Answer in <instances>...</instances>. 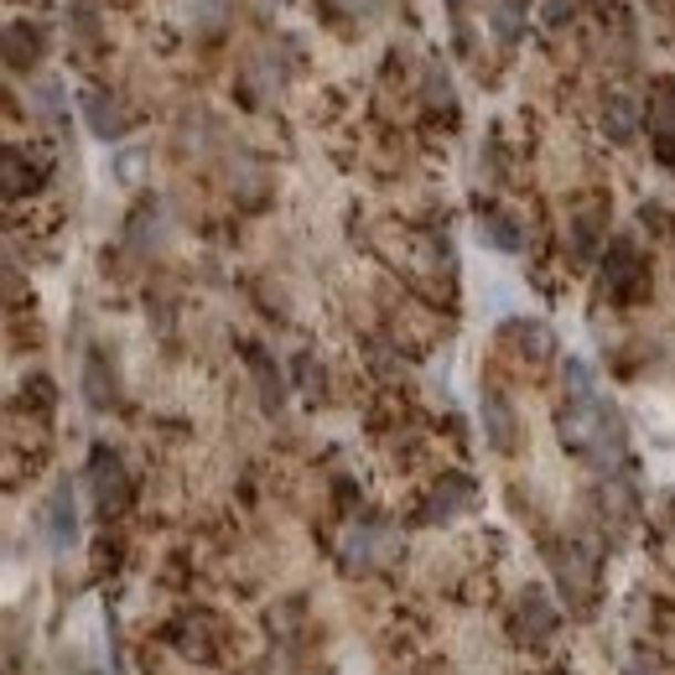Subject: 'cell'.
Here are the masks:
<instances>
[{
    "instance_id": "cell-3",
    "label": "cell",
    "mask_w": 675,
    "mask_h": 675,
    "mask_svg": "<svg viewBox=\"0 0 675 675\" xmlns=\"http://www.w3.org/2000/svg\"><path fill=\"white\" fill-rule=\"evenodd\" d=\"M42 536H48L52 551H68L73 540H79V505H73V489L58 484L48 494V505H42Z\"/></svg>"
},
{
    "instance_id": "cell-14",
    "label": "cell",
    "mask_w": 675,
    "mask_h": 675,
    "mask_svg": "<svg viewBox=\"0 0 675 675\" xmlns=\"http://www.w3.org/2000/svg\"><path fill=\"white\" fill-rule=\"evenodd\" d=\"M84 390H89V405H94V411H104V405H115V385L104 380V364H100V359L89 364V374H84Z\"/></svg>"
},
{
    "instance_id": "cell-6",
    "label": "cell",
    "mask_w": 675,
    "mask_h": 675,
    "mask_svg": "<svg viewBox=\"0 0 675 675\" xmlns=\"http://www.w3.org/2000/svg\"><path fill=\"white\" fill-rule=\"evenodd\" d=\"M468 505H472V484H468V478H442L437 489H432V499H426V525L457 520Z\"/></svg>"
},
{
    "instance_id": "cell-15",
    "label": "cell",
    "mask_w": 675,
    "mask_h": 675,
    "mask_svg": "<svg viewBox=\"0 0 675 675\" xmlns=\"http://www.w3.org/2000/svg\"><path fill=\"white\" fill-rule=\"evenodd\" d=\"M255 364V380H260V395H266V405H281V374H270L266 354H250Z\"/></svg>"
},
{
    "instance_id": "cell-4",
    "label": "cell",
    "mask_w": 675,
    "mask_h": 675,
    "mask_svg": "<svg viewBox=\"0 0 675 675\" xmlns=\"http://www.w3.org/2000/svg\"><path fill=\"white\" fill-rule=\"evenodd\" d=\"M478 411H484V432H489V442L499 447V453H515V442H520V422H515V405L505 401V390H484V401H478Z\"/></svg>"
},
{
    "instance_id": "cell-7",
    "label": "cell",
    "mask_w": 675,
    "mask_h": 675,
    "mask_svg": "<svg viewBox=\"0 0 675 675\" xmlns=\"http://www.w3.org/2000/svg\"><path fill=\"white\" fill-rule=\"evenodd\" d=\"M84 120H89V131L100 135V141H120L125 125H131L125 104L110 100V94H84Z\"/></svg>"
},
{
    "instance_id": "cell-11",
    "label": "cell",
    "mask_w": 675,
    "mask_h": 675,
    "mask_svg": "<svg viewBox=\"0 0 675 675\" xmlns=\"http://www.w3.org/2000/svg\"><path fill=\"white\" fill-rule=\"evenodd\" d=\"M478 239H484V245H494V250H520L525 239H520V229H515V224L509 219H499V214H489V219H478Z\"/></svg>"
},
{
    "instance_id": "cell-13",
    "label": "cell",
    "mask_w": 675,
    "mask_h": 675,
    "mask_svg": "<svg viewBox=\"0 0 675 675\" xmlns=\"http://www.w3.org/2000/svg\"><path fill=\"white\" fill-rule=\"evenodd\" d=\"M603 125H608V135H613V141H629V135H634V104H629L624 94H613V100H608Z\"/></svg>"
},
{
    "instance_id": "cell-12",
    "label": "cell",
    "mask_w": 675,
    "mask_h": 675,
    "mask_svg": "<svg viewBox=\"0 0 675 675\" xmlns=\"http://www.w3.org/2000/svg\"><path fill=\"white\" fill-rule=\"evenodd\" d=\"M520 27H525V0H499V6H494V37H499V42H515Z\"/></svg>"
},
{
    "instance_id": "cell-16",
    "label": "cell",
    "mask_w": 675,
    "mask_h": 675,
    "mask_svg": "<svg viewBox=\"0 0 675 675\" xmlns=\"http://www.w3.org/2000/svg\"><path fill=\"white\" fill-rule=\"evenodd\" d=\"M567 390H572V401H582V395H598V385H592V370L582 364V359H567Z\"/></svg>"
},
{
    "instance_id": "cell-9",
    "label": "cell",
    "mask_w": 675,
    "mask_h": 675,
    "mask_svg": "<svg viewBox=\"0 0 675 675\" xmlns=\"http://www.w3.org/2000/svg\"><path fill=\"white\" fill-rule=\"evenodd\" d=\"M520 634L530 644H540V640H551V634H557V613H551V603H546V592H540V588L525 592V603H520Z\"/></svg>"
},
{
    "instance_id": "cell-8",
    "label": "cell",
    "mask_w": 675,
    "mask_h": 675,
    "mask_svg": "<svg viewBox=\"0 0 675 675\" xmlns=\"http://www.w3.org/2000/svg\"><path fill=\"white\" fill-rule=\"evenodd\" d=\"M557 577H561V588L572 592V603H582V592L592 588V557H588V546H561V557H557Z\"/></svg>"
},
{
    "instance_id": "cell-17",
    "label": "cell",
    "mask_w": 675,
    "mask_h": 675,
    "mask_svg": "<svg viewBox=\"0 0 675 675\" xmlns=\"http://www.w3.org/2000/svg\"><path fill=\"white\" fill-rule=\"evenodd\" d=\"M141 162H146V152H125V156H120V162H115V172H120V177H125V183H131L135 172H141Z\"/></svg>"
},
{
    "instance_id": "cell-5",
    "label": "cell",
    "mask_w": 675,
    "mask_h": 675,
    "mask_svg": "<svg viewBox=\"0 0 675 675\" xmlns=\"http://www.w3.org/2000/svg\"><path fill=\"white\" fill-rule=\"evenodd\" d=\"M94 505H100V515H115L120 505H125V468H120V457H110V453H100L94 457Z\"/></svg>"
},
{
    "instance_id": "cell-1",
    "label": "cell",
    "mask_w": 675,
    "mask_h": 675,
    "mask_svg": "<svg viewBox=\"0 0 675 675\" xmlns=\"http://www.w3.org/2000/svg\"><path fill=\"white\" fill-rule=\"evenodd\" d=\"M561 442L592 463H619L624 457V422L603 395H582L561 411Z\"/></svg>"
},
{
    "instance_id": "cell-10",
    "label": "cell",
    "mask_w": 675,
    "mask_h": 675,
    "mask_svg": "<svg viewBox=\"0 0 675 675\" xmlns=\"http://www.w3.org/2000/svg\"><path fill=\"white\" fill-rule=\"evenodd\" d=\"M505 338L520 349V354H530V359H546L551 349H557V338H551V328L546 322H536V318H515V322H505Z\"/></svg>"
},
{
    "instance_id": "cell-2",
    "label": "cell",
    "mask_w": 675,
    "mask_h": 675,
    "mask_svg": "<svg viewBox=\"0 0 675 675\" xmlns=\"http://www.w3.org/2000/svg\"><path fill=\"white\" fill-rule=\"evenodd\" d=\"M338 557L343 567H354V572H380L390 561L401 557V536H395V525H349L343 540H338Z\"/></svg>"
}]
</instances>
